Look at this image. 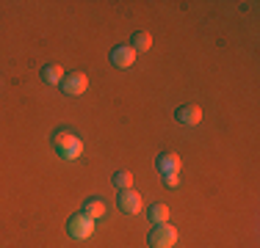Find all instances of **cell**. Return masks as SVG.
<instances>
[{"label":"cell","instance_id":"1","mask_svg":"<svg viewBox=\"0 0 260 248\" xmlns=\"http://www.w3.org/2000/svg\"><path fill=\"white\" fill-rule=\"evenodd\" d=\"M53 146L58 152V157H64V160H78L83 154V141L78 138V133H72L67 127L53 133Z\"/></svg>","mask_w":260,"mask_h":248},{"label":"cell","instance_id":"2","mask_svg":"<svg viewBox=\"0 0 260 248\" xmlns=\"http://www.w3.org/2000/svg\"><path fill=\"white\" fill-rule=\"evenodd\" d=\"M67 234H70L72 240H89L91 234H94V221L86 213L70 215V221H67Z\"/></svg>","mask_w":260,"mask_h":248},{"label":"cell","instance_id":"3","mask_svg":"<svg viewBox=\"0 0 260 248\" xmlns=\"http://www.w3.org/2000/svg\"><path fill=\"white\" fill-rule=\"evenodd\" d=\"M147 243H150V248H175L177 245V229L169 226V223H158L147 234Z\"/></svg>","mask_w":260,"mask_h":248},{"label":"cell","instance_id":"4","mask_svg":"<svg viewBox=\"0 0 260 248\" xmlns=\"http://www.w3.org/2000/svg\"><path fill=\"white\" fill-rule=\"evenodd\" d=\"M61 89H64L67 97H80L89 89V77L83 72H67L64 80H61Z\"/></svg>","mask_w":260,"mask_h":248},{"label":"cell","instance_id":"5","mask_svg":"<svg viewBox=\"0 0 260 248\" xmlns=\"http://www.w3.org/2000/svg\"><path fill=\"white\" fill-rule=\"evenodd\" d=\"M116 204H119V210H122L125 215H139L141 210H144V201H141V196L136 193L133 188L119 190V196H116Z\"/></svg>","mask_w":260,"mask_h":248},{"label":"cell","instance_id":"6","mask_svg":"<svg viewBox=\"0 0 260 248\" xmlns=\"http://www.w3.org/2000/svg\"><path fill=\"white\" fill-rule=\"evenodd\" d=\"M136 50L130 45H116L114 50H111V64L116 66V69H130V66L136 64Z\"/></svg>","mask_w":260,"mask_h":248},{"label":"cell","instance_id":"7","mask_svg":"<svg viewBox=\"0 0 260 248\" xmlns=\"http://www.w3.org/2000/svg\"><path fill=\"white\" fill-rule=\"evenodd\" d=\"M155 166H158L160 177H164V174H180L183 160L177 157L175 152H160V154H158V160H155Z\"/></svg>","mask_w":260,"mask_h":248},{"label":"cell","instance_id":"8","mask_svg":"<svg viewBox=\"0 0 260 248\" xmlns=\"http://www.w3.org/2000/svg\"><path fill=\"white\" fill-rule=\"evenodd\" d=\"M177 121L185 124V127H194V124L202 121V108L200 105H183V108H177Z\"/></svg>","mask_w":260,"mask_h":248},{"label":"cell","instance_id":"9","mask_svg":"<svg viewBox=\"0 0 260 248\" xmlns=\"http://www.w3.org/2000/svg\"><path fill=\"white\" fill-rule=\"evenodd\" d=\"M42 80H45V83L47 86H61V80H64V69H61V66L58 64H45V66H42Z\"/></svg>","mask_w":260,"mask_h":248},{"label":"cell","instance_id":"10","mask_svg":"<svg viewBox=\"0 0 260 248\" xmlns=\"http://www.w3.org/2000/svg\"><path fill=\"white\" fill-rule=\"evenodd\" d=\"M105 210H108V207H105V201H103L100 196H91V198H86V204H83V213L89 215L91 221L103 218V215H105Z\"/></svg>","mask_w":260,"mask_h":248},{"label":"cell","instance_id":"11","mask_svg":"<svg viewBox=\"0 0 260 248\" xmlns=\"http://www.w3.org/2000/svg\"><path fill=\"white\" fill-rule=\"evenodd\" d=\"M147 215H150V221L155 223H169V207H166L164 201H158V204H150V210H147Z\"/></svg>","mask_w":260,"mask_h":248},{"label":"cell","instance_id":"12","mask_svg":"<svg viewBox=\"0 0 260 248\" xmlns=\"http://www.w3.org/2000/svg\"><path fill=\"white\" fill-rule=\"evenodd\" d=\"M130 47H133L136 53H147V50L152 47V36L147 33V30H136V33H133V42H130Z\"/></svg>","mask_w":260,"mask_h":248},{"label":"cell","instance_id":"13","mask_svg":"<svg viewBox=\"0 0 260 248\" xmlns=\"http://www.w3.org/2000/svg\"><path fill=\"white\" fill-rule=\"evenodd\" d=\"M114 185H116L119 190L133 188V174H130V171H116V174H114Z\"/></svg>","mask_w":260,"mask_h":248},{"label":"cell","instance_id":"14","mask_svg":"<svg viewBox=\"0 0 260 248\" xmlns=\"http://www.w3.org/2000/svg\"><path fill=\"white\" fill-rule=\"evenodd\" d=\"M164 185L166 188H177L180 185V174H164Z\"/></svg>","mask_w":260,"mask_h":248}]
</instances>
